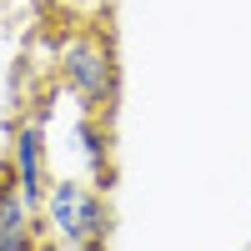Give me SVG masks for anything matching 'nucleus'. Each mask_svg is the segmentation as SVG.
Masks as SVG:
<instances>
[{"mask_svg": "<svg viewBox=\"0 0 251 251\" xmlns=\"http://www.w3.org/2000/svg\"><path fill=\"white\" fill-rule=\"evenodd\" d=\"M40 226L66 251H106L111 241V191L80 176H50L40 196Z\"/></svg>", "mask_w": 251, "mask_h": 251, "instance_id": "1", "label": "nucleus"}, {"mask_svg": "<svg viewBox=\"0 0 251 251\" xmlns=\"http://www.w3.org/2000/svg\"><path fill=\"white\" fill-rule=\"evenodd\" d=\"M55 71H60V80H66V91L75 96L80 111L106 116V121L116 116L121 66H116L111 35H100V30H71V35L55 46Z\"/></svg>", "mask_w": 251, "mask_h": 251, "instance_id": "2", "label": "nucleus"}, {"mask_svg": "<svg viewBox=\"0 0 251 251\" xmlns=\"http://www.w3.org/2000/svg\"><path fill=\"white\" fill-rule=\"evenodd\" d=\"M50 146H46V126L35 116H20L15 131H10V156H5V176L15 181V191L25 196L35 211H40V196L50 186Z\"/></svg>", "mask_w": 251, "mask_h": 251, "instance_id": "3", "label": "nucleus"}, {"mask_svg": "<svg viewBox=\"0 0 251 251\" xmlns=\"http://www.w3.org/2000/svg\"><path fill=\"white\" fill-rule=\"evenodd\" d=\"M0 251H40V211L0 171Z\"/></svg>", "mask_w": 251, "mask_h": 251, "instance_id": "4", "label": "nucleus"}, {"mask_svg": "<svg viewBox=\"0 0 251 251\" xmlns=\"http://www.w3.org/2000/svg\"><path fill=\"white\" fill-rule=\"evenodd\" d=\"M75 151L86 161V181L111 191V121L106 116H91V111L75 116Z\"/></svg>", "mask_w": 251, "mask_h": 251, "instance_id": "5", "label": "nucleus"}]
</instances>
